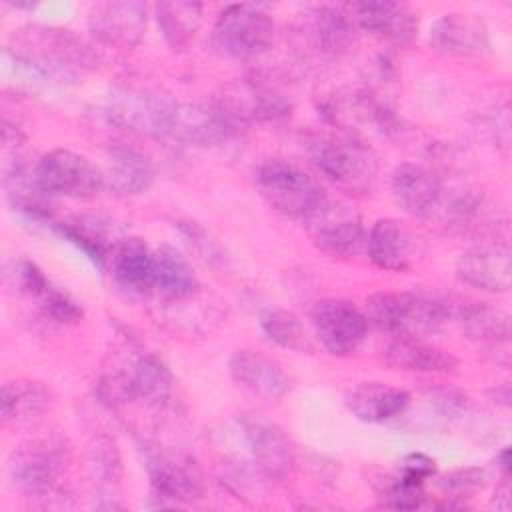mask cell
<instances>
[{"instance_id":"obj_1","label":"cell","mask_w":512,"mask_h":512,"mask_svg":"<svg viewBox=\"0 0 512 512\" xmlns=\"http://www.w3.org/2000/svg\"><path fill=\"white\" fill-rule=\"evenodd\" d=\"M254 184L260 198L272 210L290 218L304 220L326 200L318 180L282 158L260 164L254 174Z\"/></svg>"},{"instance_id":"obj_2","label":"cell","mask_w":512,"mask_h":512,"mask_svg":"<svg viewBox=\"0 0 512 512\" xmlns=\"http://www.w3.org/2000/svg\"><path fill=\"white\" fill-rule=\"evenodd\" d=\"M366 318L394 336H422L450 318V306L414 292H376L366 300Z\"/></svg>"},{"instance_id":"obj_3","label":"cell","mask_w":512,"mask_h":512,"mask_svg":"<svg viewBox=\"0 0 512 512\" xmlns=\"http://www.w3.org/2000/svg\"><path fill=\"white\" fill-rule=\"evenodd\" d=\"M36 186L48 196L92 198L104 188L102 170L84 154L68 148L46 152L32 168Z\"/></svg>"},{"instance_id":"obj_4","label":"cell","mask_w":512,"mask_h":512,"mask_svg":"<svg viewBox=\"0 0 512 512\" xmlns=\"http://www.w3.org/2000/svg\"><path fill=\"white\" fill-rule=\"evenodd\" d=\"M274 20L254 4H232L220 12L212 28L214 46L230 58H254L268 50Z\"/></svg>"},{"instance_id":"obj_5","label":"cell","mask_w":512,"mask_h":512,"mask_svg":"<svg viewBox=\"0 0 512 512\" xmlns=\"http://www.w3.org/2000/svg\"><path fill=\"white\" fill-rule=\"evenodd\" d=\"M310 158L326 178L350 190L370 188L376 176L372 152L354 140L320 138L312 144Z\"/></svg>"},{"instance_id":"obj_6","label":"cell","mask_w":512,"mask_h":512,"mask_svg":"<svg viewBox=\"0 0 512 512\" xmlns=\"http://www.w3.org/2000/svg\"><path fill=\"white\" fill-rule=\"evenodd\" d=\"M314 336L332 356H350L368 332L366 314L350 300L326 298L316 302L310 314Z\"/></svg>"},{"instance_id":"obj_7","label":"cell","mask_w":512,"mask_h":512,"mask_svg":"<svg viewBox=\"0 0 512 512\" xmlns=\"http://www.w3.org/2000/svg\"><path fill=\"white\" fill-rule=\"evenodd\" d=\"M66 456L60 444L32 440L12 450L8 474L12 484L28 496H48L56 490L64 472Z\"/></svg>"},{"instance_id":"obj_8","label":"cell","mask_w":512,"mask_h":512,"mask_svg":"<svg viewBox=\"0 0 512 512\" xmlns=\"http://www.w3.org/2000/svg\"><path fill=\"white\" fill-rule=\"evenodd\" d=\"M178 104L158 90H124L110 104V120L126 130L172 136Z\"/></svg>"},{"instance_id":"obj_9","label":"cell","mask_w":512,"mask_h":512,"mask_svg":"<svg viewBox=\"0 0 512 512\" xmlns=\"http://www.w3.org/2000/svg\"><path fill=\"white\" fill-rule=\"evenodd\" d=\"M308 236L326 254L348 256L364 240V228L358 212L344 204L324 200L310 216L304 218Z\"/></svg>"},{"instance_id":"obj_10","label":"cell","mask_w":512,"mask_h":512,"mask_svg":"<svg viewBox=\"0 0 512 512\" xmlns=\"http://www.w3.org/2000/svg\"><path fill=\"white\" fill-rule=\"evenodd\" d=\"M146 472L154 496L172 506L196 500L202 494V478L196 464L178 452L148 450Z\"/></svg>"},{"instance_id":"obj_11","label":"cell","mask_w":512,"mask_h":512,"mask_svg":"<svg viewBox=\"0 0 512 512\" xmlns=\"http://www.w3.org/2000/svg\"><path fill=\"white\" fill-rule=\"evenodd\" d=\"M148 8L138 0H116L94 4L88 14L90 32L104 44L132 48L146 30Z\"/></svg>"},{"instance_id":"obj_12","label":"cell","mask_w":512,"mask_h":512,"mask_svg":"<svg viewBox=\"0 0 512 512\" xmlns=\"http://www.w3.org/2000/svg\"><path fill=\"white\" fill-rule=\"evenodd\" d=\"M460 282L484 292H508L512 282L510 250L498 244H484L466 250L456 262Z\"/></svg>"},{"instance_id":"obj_13","label":"cell","mask_w":512,"mask_h":512,"mask_svg":"<svg viewBox=\"0 0 512 512\" xmlns=\"http://www.w3.org/2000/svg\"><path fill=\"white\" fill-rule=\"evenodd\" d=\"M242 428L256 464L268 476L282 478L292 472L296 464L294 446L278 424L260 416H246Z\"/></svg>"},{"instance_id":"obj_14","label":"cell","mask_w":512,"mask_h":512,"mask_svg":"<svg viewBox=\"0 0 512 512\" xmlns=\"http://www.w3.org/2000/svg\"><path fill=\"white\" fill-rule=\"evenodd\" d=\"M430 46L446 56H476L488 46V30L478 14L452 12L430 26Z\"/></svg>"},{"instance_id":"obj_15","label":"cell","mask_w":512,"mask_h":512,"mask_svg":"<svg viewBox=\"0 0 512 512\" xmlns=\"http://www.w3.org/2000/svg\"><path fill=\"white\" fill-rule=\"evenodd\" d=\"M346 12L354 26L390 42H410L418 30L414 14L396 2H354Z\"/></svg>"},{"instance_id":"obj_16","label":"cell","mask_w":512,"mask_h":512,"mask_svg":"<svg viewBox=\"0 0 512 512\" xmlns=\"http://www.w3.org/2000/svg\"><path fill=\"white\" fill-rule=\"evenodd\" d=\"M390 188L396 204L412 214L426 218L436 206L444 186L440 178L416 162H404L394 168Z\"/></svg>"},{"instance_id":"obj_17","label":"cell","mask_w":512,"mask_h":512,"mask_svg":"<svg viewBox=\"0 0 512 512\" xmlns=\"http://www.w3.org/2000/svg\"><path fill=\"white\" fill-rule=\"evenodd\" d=\"M228 372L234 382L268 400H278L288 392V378L282 366L258 350H236L228 360Z\"/></svg>"},{"instance_id":"obj_18","label":"cell","mask_w":512,"mask_h":512,"mask_svg":"<svg viewBox=\"0 0 512 512\" xmlns=\"http://www.w3.org/2000/svg\"><path fill=\"white\" fill-rule=\"evenodd\" d=\"M216 104L238 126L250 120H274L286 116L290 110L288 102L280 94L250 82L230 84Z\"/></svg>"},{"instance_id":"obj_19","label":"cell","mask_w":512,"mask_h":512,"mask_svg":"<svg viewBox=\"0 0 512 512\" xmlns=\"http://www.w3.org/2000/svg\"><path fill=\"white\" fill-rule=\"evenodd\" d=\"M108 264L110 274L120 288L132 294L152 292L154 252L142 238L128 236L114 242L108 254Z\"/></svg>"},{"instance_id":"obj_20","label":"cell","mask_w":512,"mask_h":512,"mask_svg":"<svg viewBox=\"0 0 512 512\" xmlns=\"http://www.w3.org/2000/svg\"><path fill=\"white\" fill-rule=\"evenodd\" d=\"M104 188L118 196H136L150 188L154 170L150 160L136 148L114 144L104 156Z\"/></svg>"},{"instance_id":"obj_21","label":"cell","mask_w":512,"mask_h":512,"mask_svg":"<svg viewBox=\"0 0 512 512\" xmlns=\"http://www.w3.org/2000/svg\"><path fill=\"white\" fill-rule=\"evenodd\" d=\"M388 366L404 372L444 374L452 372L458 360L444 348L428 344L418 336H396L384 350Z\"/></svg>"},{"instance_id":"obj_22","label":"cell","mask_w":512,"mask_h":512,"mask_svg":"<svg viewBox=\"0 0 512 512\" xmlns=\"http://www.w3.org/2000/svg\"><path fill=\"white\" fill-rule=\"evenodd\" d=\"M368 258L382 270L402 272L410 266L414 244L410 232L394 218H380L366 236Z\"/></svg>"},{"instance_id":"obj_23","label":"cell","mask_w":512,"mask_h":512,"mask_svg":"<svg viewBox=\"0 0 512 512\" xmlns=\"http://www.w3.org/2000/svg\"><path fill=\"white\" fill-rule=\"evenodd\" d=\"M236 128L238 124L216 102L206 106H178L172 136L194 144H214L230 138Z\"/></svg>"},{"instance_id":"obj_24","label":"cell","mask_w":512,"mask_h":512,"mask_svg":"<svg viewBox=\"0 0 512 512\" xmlns=\"http://www.w3.org/2000/svg\"><path fill=\"white\" fill-rule=\"evenodd\" d=\"M346 404L358 420L376 424L400 416L410 404V394L384 382H362L352 388Z\"/></svg>"},{"instance_id":"obj_25","label":"cell","mask_w":512,"mask_h":512,"mask_svg":"<svg viewBox=\"0 0 512 512\" xmlns=\"http://www.w3.org/2000/svg\"><path fill=\"white\" fill-rule=\"evenodd\" d=\"M198 290V278L188 260L172 246H160L154 252L152 292L168 300L190 298Z\"/></svg>"},{"instance_id":"obj_26","label":"cell","mask_w":512,"mask_h":512,"mask_svg":"<svg viewBox=\"0 0 512 512\" xmlns=\"http://www.w3.org/2000/svg\"><path fill=\"white\" fill-rule=\"evenodd\" d=\"M154 16L162 38L174 50L186 48L202 22V4L198 2H158Z\"/></svg>"},{"instance_id":"obj_27","label":"cell","mask_w":512,"mask_h":512,"mask_svg":"<svg viewBox=\"0 0 512 512\" xmlns=\"http://www.w3.org/2000/svg\"><path fill=\"white\" fill-rule=\"evenodd\" d=\"M48 404V390L40 382L14 380L2 386V416L6 422L30 424L48 410Z\"/></svg>"},{"instance_id":"obj_28","label":"cell","mask_w":512,"mask_h":512,"mask_svg":"<svg viewBox=\"0 0 512 512\" xmlns=\"http://www.w3.org/2000/svg\"><path fill=\"white\" fill-rule=\"evenodd\" d=\"M458 320L468 338L480 344H506L510 336V316L486 302L464 304L458 310Z\"/></svg>"},{"instance_id":"obj_29","label":"cell","mask_w":512,"mask_h":512,"mask_svg":"<svg viewBox=\"0 0 512 512\" xmlns=\"http://www.w3.org/2000/svg\"><path fill=\"white\" fill-rule=\"evenodd\" d=\"M126 368L132 380L134 398H140L152 406H160L168 400L172 390V376L156 356L140 352L126 364Z\"/></svg>"},{"instance_id":"obj_30","label":"cell","mask_w":512,"mask_h":512,"mask_svg":"<svg viewBox=\"0 0 512 512\" xmlns=\"http://www.w3.org/2000/svg\"><path fill=\"white\" fill-rule=\"evenodd\" d=\"M258 322L262 332L280 348H286L298 354H310L314 350L304 324L290 310L278 308V306L264 308L258 316Z\"/></svg>"},{"instance_id":"obj_31","label":"cell","mask_w":512,"mask_h":512,"mask_svg":"<svg viewBox=\"0 0 512 512\" xmlns=\"http://www.w3.org/2000/svg\"><path fill=\"white\" fill-rule=\"evenodd\" d=\"M482 204V198L474 192H446L442 190L436 206L432 212L426 216L430 220H436L438 226H442L448 232H458L464 230L472 218L478 214Z\"/></svg>"},{"instance_id":"obj_32","label":"cell","mask_w":512,"mask_h":512,"mask_svg":"<svg viewBox=\"0 0 512 512\" xmlns=\"http://www.w3.org/2000/svg\"><path fill=\"white\" fill-rule=\"evenodd\" d=\"M354 22L346 8L318 6L314 10V32L326 50L344 48L352 38Z\"/></svg>"},{"instance_id":"obj_33","label":"cell","mask_w":512,"mask_h":512,"mask_svg":"<svg viewBox=\"0 0 512 512\" xmlns=\"http://www.w3.org/2000/svg\"><path fill=\"white\" fill-rule=\"evenodd\" d=\"M86 466L90 476L100 484H116L122 476L120 452L106 436H98L88 444Z\"/></svg>"},{"instance_id":"obj_34","label":"cell","mask_w":512,"mask_h":512,"mask_svg":"<svg viewBox=\"0 0 512 512\" xmlns=\"http://www.w3.org/2000/svg\"><path fill=\"white\" fill-rule=\"evenodd\" d=\"M62 234L74 242L78 248H82L94 262L102 264L104 260H108V254L112 250V246L106 240V234L100 228L90 226V222L78 220V222H66L60 224Z\"/></svg>"},{"instance_id":"obj_35","label":"cell","mask_w":512,"mask_h":512,"mask_svg":"<svg viewBox=\"0 0 512 512\" xmlns=\"http://www.w3.org/2000/svg\"><path fill=\"white\" fill-rule=\"evenodd\" d=\"M6 282L16 288L18 292L30 294V296H42L50 284L46 276L40 272V268L28 260H14L6 268Z\"/></svg>"},{"instance_id":"obj_36","label":"cell","mask_w":512,"mask_h":512,"mask_svg":"<svg viewBox=\"0 0 512 512\" xmlns=\"http://www.w3.org/2000/svg\"><path fill=\"white\" fill-rule=\"evenodd\" d=\"M384 498H386L388 506H392L396 510H416L422 506L426 496H424L422 482H414V480L398 476L396 480H392L386 486Z\"/></svg>"},{"instance_id":"obj_37","label":"cell","mask_w":512,"mask_h":512,"mask_svg":"<svg viewBox=\"0 0 512 512\" xmlns=\"http://www.w3.org/2000/svg\"><path fill=\"white\" fill-rule=\"evenodd\" d=\"M484 480H486V476L480 468H460V470L446 474L440 480V486L452 498H460V496H468V494L482 490Z\"/></svg>"},{"instance_id":"obj_38","label":"cell","mask_w":512,"mask_h":512,"mask_svg":"<svg viewBox=\"0 0 512 512\" xmlns=\"http://www.w3.org/2000/svg\"><path fill=\"white\" fill-rule=\"evenodd\" d=\"M40 300H42L44 314L48 318L56 320V322H62V324L64 322H76L82 316V312L76 306V302L70 300L64 292H60V290H56L52 286L40 296Z\"/></svg>"},{"instance_id":"obj_39","label":"cell","mask_w":512,"mask_h":512,"mask_svg":"<svg viewBox=\"0 0 512 512\" xmlns=\"http://www.w3.org/2000/svg\"><path fill=\"white\" fill-rule=\"evenodd\" d=\"M434 474V460L424 456V454H408L400 462V476L414 480V482H424L428 476Z\"/></svg>"}]
</instances>
